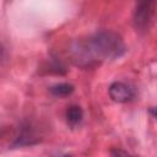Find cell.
<instances>
[{"instance_id":"1","label":"cell","mask_w":157,"mask_h":157,"mask_svg":"<svg viewBox=\"0 0 157 157\" xmlns=\"http://www.w3.org/2000/svg\"><path fill=\"white\" fill-rule=\"evenodd\" d=\"M86 48L96 61L98 60H115L123 56L126 52V47L121 37L112 31H99L91 36L87 40H83Z\"/></svg>"},{"instance_id":"2","label":"cell","mask_w":157,"mask_h":157,"mask_svg":"<svg viewBox=\"0 0 157 157\" xmlns=\"http://www.w3.org/2000/svg\"><path fill=\"white\" fill-rule=\"evenodd\" d=\"M155 12V1H141L137 2L132 15L134 27L137 32H146L152 22Z\"/></svg>"},{"instance_id":"3","label":"cell","mask_w":157,"mask_h":157,"mask_svg":"<svg viewBox=\"0 0 157 157\" xmlns=\"http://www.w3.org/2000/svg\"><path fill=\"white\" fill-rule=\"evenodd\" d=\"M108 93L112 101L117 103H126V102H130L135 97L134 88L130 85L121 82V81L113 82L108 88Z\"/></svg>"},{"instance_id":"4","label":"cell","mask_w":157,"mask_h":157,"mask_svg":"<svg viewBox=\"0 0 157 157\" xmlns=\"http://www.w3.org/2000/svg\"><path fill=\"white\" fill-rule=\"evenodd\" d=\"M38 141L39 140H38L33 128L29 124H25L20 128V134L16 137L13 146H28V145L31 146V145L37 144Z\"/></svg>"},{"instance_id":"5","label":"cell","mask_w":157,"mask_h":157,"mask_svg":"<svg viewBox=\"0 0 157 157\" xmlns=\"http://www.w3.org/2000/svg\"><path fill=\"white\" fill-rule=\"evenodd\" d=\"M65 118H66L67 124L71 128H75V126H77L82 121V119H83V110H82V108L80 105L72 104V105L67 107L66 113H65Z\"/></svg>"},{"instance_id":"6","label":"cell","mask_w":157,"mask_h":157,"mask_svg":"<svg viewBox=\"0 0 157 157\" xmlns=\"http://www.w3.org/2000/svg\"><path fill=\"white\" fill-rule=\"evenodd\" d=\"M74 90H75L74 85L67 83V82L55 83L49 87V92L55 97H67L74 92Z\"/></svg>"},{"instance_id":"7","label":"cell","mask_w":157,"mask_h":157,"mask_svg":"<svg viewBox=\"0 0 157 157\" xmlns=\"http://www.w3.org/2000/svg\"><path fill=\"white\" fill-rule=\"evenodd\" d=\"M110 157H136L134 155H131L130 152L125 151V150H120V148H114L110 151Z\"/></svg>"},{"instance_id":"8","label":"cell","mask_w":157,"mask_h":157,"mask_svg":"<svg viewBox=\"0 0 157 157\" xmlns=\"http://www.w3.org/2000/svg\"><path fill=\"white\" fill-rule=\"evenodd\" d=\"M58 157H72L71 155H59Z\"/></svg>"}]
</instances>
